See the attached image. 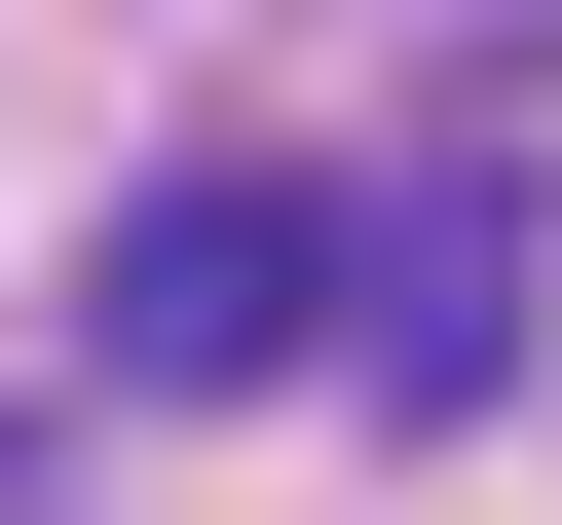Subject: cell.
<instances>
[{
    "label": "cell",
    "mask_w": 562,
    "mask_h": 525,
    "mask_svg": "<svg viewBox=\"0 0 562 525\" xmlns=\"http://www.w3.org/2000/svg\"><path fill=\"white\" fill-rule=\"evenodd\" d=\"M76 301H113V376H150V413H188V376H338V225H301V188H150Z\"/></svg>",
    "instance_id": "1"
},
{
    "label": "cell",
    "mask_w": 562,
    "mask_h": 525,
    "mask_svg": "<svg viewBox=\"0 0 562 525\" xmlns=\"http://www.w3.org/2000/svg\"><path fill=\"white\" fill-rule=\"evenodd\" d=\"M338 376H375V413H487V376H525V188L338 225Z\"/></svg>",
    "instance_id": "2"
}]
</instances>
